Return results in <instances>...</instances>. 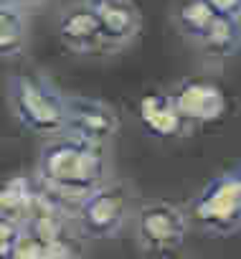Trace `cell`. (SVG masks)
Returning a JSON list of instances; mask_svg holds the SVG:
<instances>
[{
	"label": "cell",
	"mask_w": 241,
	"mask_h": 259,
	"mask_svg": "<svg viewBox=\"0 0 241 259\" xmlns=\"http://www.w3.org/2000/svg\"><path fill=\"white\" fill-rule=\"evenodd\" d=\"M107 170L109 163L102 145L66 133L49 138L38 155V178L51 196L81 201L107 181Z\"/></svg>",
	"instance_id": "1"
},
{
	"label": "cell",
	"mask_w": 241,
	"mask_h": 259,
	"mask_svg": "<svg viewBox=\"0 0 241 259\" xmlns=\"http://www.w3.org/2000/svg\"><path fill=\"white\" fill-rule=\"evenodd\" d=\"M8 99L16 119L21 122L23 130L41 138H56L66 127V94H61L54 84L28 76V74H16L8 81Z\"/></svg>",
	"instance_id": "2"
},
{
	"label": "cell",
	"mask_w": 241,
	"mask_h": 259,
	"mask_svg": "<svg viewBox=\"0 0 241 259\" xmlns=\"http://www.w3.org/2000/svg\"><path fill=\"white\" fill-rule=\"evenodd\" d=\"M188 221L208 236H236L241 229V168L213 176L190 201Z\"/></svg>",
	"instance_id": "3"
},
{
	"label": "cell",
	"mask_w": 241,
	"mask_h": 259,
	"mask_svg": "<svg viewBox=\"0 0 241 259\" xmlns=\"http://www.w3.org/2000/svg\"><path fill=\"white\" fill-rule=\"evenodd\" d=\"M188 213L168 201H145L135 213V231L142 249L173 256L180 251L188 236Z\"/></svg>",
	"instance_id": "4"
},
{
	"label": "cell",
	"mask_w": 241,
	"mask_h": 259,
	"mask_svg": "<svg viewBox=\"0 0 241 259\" xmlns=\"http://www.w3.org/2000/svg\"><path fill=\"white\" fill-rule=\"evenodd\" d=\"M130 213V193L119 183H102L76 206V224L86 239H112L125 226Z\"/></svg>",
	"instance_id": "5"
},
{
	"label": "cell",
	"mask_w": 241,
	"mask_h": 259,
	"mask_svg": "<svg viewBox=\"0 0 241 259\" xmlns=\"http://www.w3.org/2000/svg\"><path fill=\"white\" fill-rule=\"evenodd\" d=\"M168 94H170L178 114L190 127L213 124V122L223 119V114L228 109L226 92L213 79H206V76H185Z\"/></svg>",
	"instance_id": "6"
},
{
	"label": "cell",
	"mask_w": 241,
	"mask_h": 259,
	"mask_svg": "<svg viewBox=\"0 0 241 259\" xmlns=\"http://www.w3.org/2000/svg\"><path fill=\"white\" fill-rule=\"evenodd\" d=\"M64 104H66V127H64L66 135L104 145L119 130V114L107 102L71 94L64 99Z\"/></svg>",
	"instance_id": "7"
},
{
	"label": "cell",
	"mask_w": 241,
	"mask_h": 259,
	"mask_svg": "<svg viewBox=\"0 0 241 259\" xmlns=\"http://www.w3.org/2000/svg\"><path fill=\"white\" fill-rule=\"evenodd\" d=\"M97 13L102 51H117L132 44L142 31V11L135 0H86Z\"/></svg>",
	"instance_id": "8"
},
{
	"label": "cell",
	"mask_w": 241,
	"mask_h": 259,
	"mask_svg": "<svg viewBox=\"0 0 241 259\" xmlns=\"http://www.w3.org/2000/svg\"><path fill=\"white\" fill-rule=\"evenodd\" d=\"M56 33L61 44L74 54H102L99 21L86 0H76L59 13Z\"/></svg>",
	"instance_id": "9"
},
{
	"label": "cell",
	"mask_w": 241,
	"mask_h": 259,
	"mask_svg": "<svg viewBox=\"0 0 241 259\" xmlns=\"http://www.w3.org/2000/svg\"><path fill=\"white\" fill-rule=\"evenodd\" d=\"M137 119L145 127V133L158 140L185 138L190 133V124L178 114L168 92H148L137 102Z\"/></svg>",
	"instance_id": "10"
},
{
	"label": "cell",
	"mask_w": 241,
	"mask_h": 259,
	"mask_svg": "<svg viewBox=\"0 0 241 259\" xmlns=\"http://www.w3.org/2000/svg\"><path fill=\"white\" fill-rule=\"evenodd\" d=\"M238 18H231V16H216L208 26V31L203 33V38L196 44L206 56L211 59H231L238 54V41H241V33H238Z\"/></svg>",
	"instance_id": "11"
},
{
	"label": "cell",
	"mask_w": 241,
	"mask_h": 259,
	"mask_svg": "<svg viewBox=\"0 0 241 259\" xmlns=\"http://www.w3.org/2000/svg\"><path fill=\"white\" fill-rule=\"evenodd\" d=\"M28 44L26 13L13 3H0V59H16Z\"/></svg>",
	"instance_id": "12"
},
{
	"label": "cell",
	"mask_w": 241,
	"mask_h": 259,
	"mask_svg": "<svg viewBox=\"0 0 241 259\" xmlns=\"http://www.w3.org/2000/svg\"><path fill=\"white\" fill-rule=\"evenodd\" d=\"M33 206L31 183L21 176L16 178H0V219H8L23 224Z\"/></svg>",
	"instance_id": "13"
},
{
	"label": "cell",
	"mask_w": 241,
	"mask_h": 259,
	"mask_svg": "<svg viewBox=\"0 0 241 259\" xmlns=\"http://www.w3.org/2000/svg\"><path fill=\"white\" fill-rule=\"evenodd\" d=\"M213 18H216V13L203 3V0H180L175 13H173L175 28L193 44H198L203 38V33L208 31Z\"/></svg>",
	"instance_id": "14"
},
{
	"label": "cell",
	"mask_w": 241,
	"mask_h": 259,
	"mask_svg": "<svg viewBox=\"0 0 241 259\" xmlns=\"http://www.w3.org/2000/svg\"><path fill=\"white\" fill-rule=\"evenodd\" d=\"M41 259H84L81 244L76 236H71V231H61L56 236L43 239V254Z\"/></svg>",
	"instance_id": "15"
},
{
	"label": "cell",
	"mask_w": 241,
	"mask_h": 259,
	"mask_svg": "<svg viewBox=\"0 0 241 259\" xmlns=\"http://www.w3.org/2000/svg\"><path fill=\"white\" fill-rule=\"evenodd\" d=\"M41 254H43V239L21 224V231L16 236V244H13L8 259H41Z\"/></svg>",
	"instance_id": "16"
},
{
	"label": "cell",
	"mask_w": 241,
	"mask_h": 259,
	"mask_svg": "<svg viewBox=\"0 0 241 259\" xmlns=\"http://www.w3.org/2000/svg\"><path fill=\"white\" fill-rule=\"evenodd\" d=\"M21 231V224L8 221V219H0V259H8L11 249L16 244V236Z\"/></svg>",
	"instance_id": "17"
},
{
	"label": "cell",
	"mask_w": 241,
	"mask_h": 259,
	"mask_svg": "<svg viewBox=\"0 0 241 259\" xmlns=\"http://www.w3.org/2000/svg\"><path fill=\"white\" fill-rule=\"evenodd\" d=\"M203 3H206L216 16L238 18V13H241V0H203Z\"/></svg>",
	"instance_id": "18"
},
{
	"label": "cell",
	"mask_w": 241,
	"mask_h": 259,
	"mask_svg": "<svg viewBox=\"0 0 241 259\" xmlns=\"http://www.w3.org/2000/svg\"><path fill=\"white\" fill-rule=\"evenodd\" d=\"M0 3H13V6H18V8H36V6H41L43 0H0Z\"/></svg>",
	"instance_id": "19"
}]
</instances>
